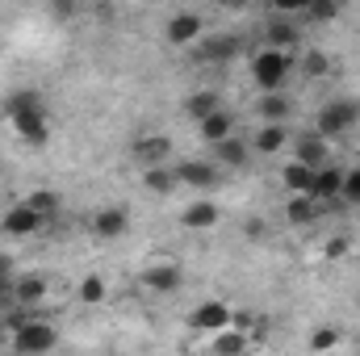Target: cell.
<instances>
[{
  "label": "cell",
  "instance_id": "cell-1",
  "mask_svg": "<svg viewBox=\"0 0 360 356\" xmlns=\"http://www.w3.org/2000/svg\"><path fill=\"white\" fill-rule=\"evenodd\" d=\"M289 72H293V51L264 46V51H256V55H252V80H256L264 92L281 89V84L289 80Z\"/></svg>",
  "mask_w": 360,
  "mask_h": 356
},
{
  "label": "cell",
  "instance_id": "cell-2",
  "mask_svg": "<svg viewBox=\"0 0 360 356\" xmlns=\"http://www.w3.org/2000/svg\"><path fill=\"white\" fill-rule=\"evenodd\" d=\"M356 122H360V101H348V96H335L314 113V130L327 134V139H344Z\"/></svg>",
  "mask_w": 360,
  "mask_h": 356
},
{
  "label": "cell",
  "instance_id": "cell-3",
  "mask_svg": "<svg viewBox=\"0 0 360 356\" xmlns=\"http://www.w3.org/2000/svg\"><path fill=\"white\" fill-rule=\"evenodd\" d=\"M8 344H13V352L34 356V352H51V348L59 344V336H55V327H51L46 319H30V323H21V327L8 336Z\"/></svg>",
  "mask_w": 360,
  "mask_h": 356
},
{
  "label": "cell",
  "instance_id": "cell-4",
  "mask_svg": "<svg viewBox=\"0 0 360 356\" xmlns=\"http://www.w3.org/2000/svg\"><path fill=\"white\" fill-rule=\"evenodd\" d=\"M8 117H13V130H17V139H21V143L42 147V143L51 139V117H46V105L17 109V113H8Z\"/></svg>",
  "mask_w": 360,
  "mask_h": 356
},
{
  "label": "cell",
  "instance_id": "cell-5",
  "mask_svg": "<svg viewBox=\"0 0 360 356\" xmlns=\"http://www.w3.org/2000/svg\"><path fill=\"white\" fill-rule=\"evenodd\" d=\"M38 227H46V218H42L30 201L8 205V210H4V218H0V231H4V235H13V239H25V235H34Z\"/></svg>",
  "mask_w": 360,
  "mask_h": 356
},
{
  "label": "cell",
  "instance_id": "cell-6",
  "mask_svg": "<svg viewBox=\"0 0 360 356\" xmlns=\"http://www.w3.org/2000/svg\"><path fill=\"white\" fill-rule=\"evenodd\" d=\"M188 327L193 331H222V327H231V306L226 302H218V298H210V302H201L193 314H188Z\"/></svg>",
  "mask_w": 360,
  "mask_h": 356
},
{
  "label": "cell",
  "instance_id": "cell-7",
  "mask_svg": "<svg viewBox=\"0 0 360 356\" xmlns=\"http://www.w3.org/2000/svg\"><path fill=\"white\" fill-rule=\"evenodd\" d=\"M235 55H243V38L239 34H214V38H205L197 46V59L201 63H226Z\"/></svg>",
  "mask_w": 360,
  "mask_h": 356
},
{
  "label": "cell",
  "instance_id": "cell-8",
  "mask_svg": "<svg viewBox=\"0 0 360 356\" xmlns=\"http://www.w3.org/2000/svg\"><path fill=\"white\" fill-rule=\"evenodd\" d=\"M172 172H176V184H188V189H214L218 184V164H205V160H180Z\"/></svg>",
  "mask_w": 360,
  "mask_h": 356
},
{
  "label": "cell",
  "instance_id": "cell-9",
  "mask_svg": "<svg viewBox=\"0 0 360 356\" xmlns=\"http://www.w3.org/2000/svg\"><path fill=\"white\" fill-rule=\"evenodd\" d=\"M126 227H130V214L122 205H105V210L92 214V235L96 239H122Z\"/></svg>",
  "mask_w": 360,
  "mask_h": 356
},
{
  "label": "cell",
  "instance_id": "cell-10",
  "mask_svg": "<svg viewBox=\"0 0 360 356\" xmlns=\"http://www.w3.org/2000/svg\"><path fill=\"white\" fill-rule=\"evenodd\" d=\"M201 30H205V21H201L197 13H172L164 34H168V42H172V46H188V42H197V38H201Z\"/></svg>",
  "mask_w": 360,
  "mask_h": 356
},
{
  "label": "cell",
  "instance_id": "cell-11",
  "mask_svg": "<svg viewBox=\"0 0 360 356\" xmlns=\"http://www.w3.org/2000/svg\"><path fill=\"white\" fill-rule=\"evenodd\" d=\"M143 285L151 289V293H176L180 285H184V268L180 265H155L143 272Z\"/></svg>",
  "mask_w": 360,
  "mask_h": 356
},
{
  "label": "cell",
  "instance_id": "cell-12",
  "mask_svg": "<svg viewBox=\"0 0 360 356\" xmlns=\"http://www.w3.org/2000/svg\"><path fill=\"white\" fill-rule=\"evenodd\" d=\"M327 134H319V130H310V134H302L297 143H293V160H302V164H310V168H323L327 164Z\"/></svg>",
  "mask_w": 360,
  "mask_h": 356
},
{
  "label": "cell",
  "instance_id": "cell-13",
  "mask_svg": "<svg viewBox=\"0 0 360 356\" xmlns=\"http://www.w3.org/2000/svg\"><path fill=\"white\" fill-rule=\"evenodd\" d=\"M319 214H323V201L310 197V193H293L289 205H285V218L293 227H310V222H319Z\"/></svg>",
  "mask_w": 360,
  "mask_h": 356
},
{
  "label": "cell",
  "instance_id": "cell-14",
  "mask_svg": "<svg viewBox=\"0 0 360 356\" xmlns=\"http://www.w3.org/2000/svg\"><path fill=\"white\" fill-rule=\"evenodd\" d=\"M172 155V139L168 134H147V139H139L134 143V160L147 168V164H164Z\"/></svg>",
  "mask_w": 360,
  "mask_h": 356
},
{
  "label": "cell",
  "instance_id": "cell-15",
  "mask_svg": "<svg viewBox=\"0 0 360 356\" xmlns=\"http://www.w3.org/2000/svg\"><path fill=\"white\" fill-rule=\"evenodd\" d=\"M340 189H344V172H340V168H331V164L314 168L310 197H319V201H335V197H340Z\"/></svg>",
  "mask_w": 360,
  "mask_h": 356
},
{
  "label": "cell",
  "instance_id": "cell-16",
  "mask_svg": "<svg viewBox=\"0 0 360 356\" xmlns=\"http://www.w3.org/2000/svg\"><path fill=\"white\" fill-rule=\"evenodd\" d=\"M285 143H289V130H285V122H264V126L256 130V139H252V147H256L260 155H276Z\"/></svg>",
  "mask_w": 360,
  "mask_h": 356
},
{
  "label": "cell",
  "instance_id": "cell-17",
  "mask_svg": "<svg viewBox=\"0 0 360 356\" xmlns=\"http://www.w3.org/2000/svg\"><path fill=\"white\" fill-rule=\"evenodd\" d=\"M218 218H222V214H218L214 201H193V205L180 214V222H184L188 231H210V227H218Z\"/></svg>",
  "mask_w": 360,
  "mask_h": 356
},
{
  "label": "cell",
  "instance_id": "cell-18",
  "mask_svg": "<svg viewBox=\"0 0 360 356\" xmlns=\"http://www.w3.org/2000/svg\"><path fill=\"white\" fill-rule=\"evenodd\" d=\"M13 302H21V306H42V302H46V281H42V276H13Z\"/></svg>",
  "mask_w": 360,
  "mask_h": 356
},
{
  "label": "cell",
  "instance_id": "cell-19",
  "mask_svg": "<svg viewBox=\"0 0 360 356\" xmlns=\"http://www.w3.org/2000/svg\"><path fill=\"white\" fill-rule=\"evenodd\" d=\"M264 38H269V46H276V51H297L302 46V30L293 21H269Z\"/></svg>",
  "mask_w": 360,
  "mask_h": 356
},
{
  "label": "cell",
  "instance_id": "cell-20",
  "mask_svg": "<svg viewBox=\"0 0 360 356\" xmlns=\"http://www.w3.org/2000/svg\"><path fill=\"white\" fill-rule=\"evenodd\" d=\"M281 184H285L289 193H310V184H314V168L302 164V160H289V164L281 168Z\"/></svg>",
  "mask_w": 360,
  "mask_h": 356
},
{
  "label": "cell",
  "instance_id": "cell-21",
  "mask_svg": "<svg viewBox=\"0 0 360 356\" xmlns=\"http://www.w3.org/2000/svg\"><path fill=\"white\" fill-rule=\"evenodd\" d=\"M197 126H201V139H205V143H222V139L235 130V117H231L226 109H214V113H210V117H201Z\"/></svg>",
  "mask_w": 360,
  "mask_h": 356
},
{
  "label": "cell",
  "instance_id": "cell-22",
  "mask_svg": "<svg viewBox=\"0 0 360 356\" xmlns=\"http://www.w3.org/2000/svg\"><path fill=\"white\" fill-rule=\"evenodd\" d=\"M214 160L226 164V168H243V164H248V143L235 139V134H226L222 143H214Z\"/></svg>",
  "mask_w": 360,
  "mask_h": 356
},
{
  "label": "cell",
  "instance_id": "cell-23",
  "mask_svg": "<svg viewBox=\"0 0 360 356\" xmlns=\"http://www.w3.org/2000/svg\"><path fill=\"white\" fill-rule=\"evenodd\" d=\"M143 189H147V193L168 197V193L176 189V172H172V168H164V164H147V168H143Z\"/></svg>",
  "mask_w": 360,
  "mask_h": 356
},
{
  "label": "cell",
  "instance_id": "cell-24",
  "mask_svg": "<svg viewBox=\"0 0 360 356\" xmlns=\"http://www.w3.org/2000/svg\"><path fill=\"white\" fill-rule=\"evenodd\" d=\"M289 113H293V101L281 89H272V92L260 96V117H264V122H289Z\"/></svg>",
  "mask_w": 360,
  "mask_h": 356
},
{
  "label": "cell",
  "instance_id": "cell-25",
  "mask_svg": "<svg viewBox=\"0 0 360 356\" xmlns=\"http://www.w3.org/2000/svg\"><path fill=\"white\" fill-rule=\"evenodd\" d=\"M214 109H222V96H218L214 89H197L193 96H188V101H184V113H188L193 122H201V117H210Z\"/></svg>",
  "mask_w": 360,
  "mask_h": 356
},
{
  "label": "cell",
  "instance_id": "cell-26",
  "mask_svg": "<svg viewBox=\"0 0 360 356\" xmlns=\"http://www.w3.org/2000/svg\"><path fill=\"white\" fill-rule=\"evenodd\" d=\"M214 352H248V331H239V327L214 331Z\"/></svg>",
  "mask_w": 360,
  "mask_h": 356
},
{
  "label": "cell",
  "instance_id": "cell-27",
  "mask_svg": "<svg viewBox=\"0 0 360 356\" xmlns=\"http://www.w3.org/2000/svg\"><path fill=\"white\" fill-rule=\"evenodd\" d=\"M302 72H306L310 80H327V76H331V55H327V51H310V55H302Z\"/></svg>",
  "mask_w": 360,
  "mask_h": 356
},
{
  "label": "cell",
  "instance_id": "cell-28",
  "mask_svg": "<svg viewBox=\"0 0 360 356\" xmlns=\"http://www.w3.org/2000/svg\"><path fill=\"white\" fill-rule=\"evenodd\" d=\"M25 201H30V205H34V210H38V214H42L46 222H51V218L59 214V193H55V189H34V193H30Z\"/></svg>",
  "mask_w": 360,
  "mask_h": 356
},
{
  "label": "cell",
  "instance_id": "cell-29",
  "mask_svg": "<svg viewBox=\"0 0 360 356\" xmlns=\"http://www.w3.org/2000/svg\"><path fill=\"white\" fill-rule=\"evenodd\" d=\"M80 302H84V306L105 302V276H96V272H92V276H84V281H80Z\"/></svg>",
  "mask_w": 360,
  "mask_h": 356
},
{
  "label": "cell",
  "instance_id": "cell-30",
  "mask_svg": "<svg viewBox=\"0 0 360 356\" xmlns=\"http://www.w3.org/2000/svg\"><path fill=\"white\" fill-rule=\"evenodd\" d=\"M30 105H46V101H42L34 89H17V92H8V101H4V109H8V113H17V109H30Z\"/></svg>",
  "mask_w": 360,
  "mask_h": 356
},
{
  "label": "cell",
  "instance_id": "cell-31",
  "mask_svg": "<svg viewBox=\"0 0 360 356\" xmlns=\"http://www.w3.org/2000/svg\"><path fill=\"white\" fill-rule=\"evenodd\" d=\"M306 13H310L314 21H335V17H340V0H310Z\"/></svg>",
  "mask_w": 360,
  "mask_h": 356
},
{
  "label": "cell",
  "instance_id": "cell-32",
  "mask_svg": "<svg viewBox=\"0 0 360 356\" xmlns=\"http://www.w3.org/2000/svg\"><path fill=\"white\" fill-rule=\"evenodd\" d=\"M340 197L352 201V205H360V168H348V172H344V189H340Z\"/></svg>",
  "mask_w": 360,
  "mask_h": 356
},
{
  "label": "cell",
  "instance_id": "cell-33",
  "mask_svg": "<svg viewBox=\"0 0 360 356\" xmlns=\"http://www.w3.org/2000/svg\"><path fill=\"white\" fill-rule=\"evenodd\" d=\"M335 344H340V331H335V327H323V331L310 336V348H314V352H327V348H335Z\"/></svg>",
  "mask_w": 360,
  "mask_h": 356
},
{
  "label": "cell",
  "instance_id": "cell-34",
  "mask_svg": "<svg viewBox=\"0 0 360 356\" xmlns=\"http://www.w3.org/2000/svg\"><path fill=\"white\" fill-rule=\"evenodd\" d=\"M323 256H327V260H344V256H348V239H344V235H335V239H327V248H323Z\"/></svg>",
  "mask_w": 360,
  "mask_h": 356
},
{
  "label": "cell",
  "instance_id": "cell-35",
  "mask_svg": "<svg viewBox=\"0 0 360 356\" xmlns=\"http://www.w3.org/2000/svg\"><path fill=\"white\" fill-rule=\"evenodd\" d=\"M13 302V276H0V310Z\"/></svg>",
  "mask_w": 360,
  "mask_h": 356
},
{
  "label": "cell",
  "instance_id": "cell-36",
  "mask_svg": "<svg viewBox=\"0 0 360 356\" xmlns=\"http://www.w3.org/2000/svg\"><path fill=\"white\" fill-rule=\"evenodd\" d=\"M0 276H13V256L0 252Z\"/></svg>",
  "mask_w": 360,
  "mask_h": 356
},
{
  "label": "cell",
  "instance_id": "cell-37",
  "mask_svg": "<svg viewBox=\"0 0 360 356\" xmlns=\"http://www.w3.org/2000/svg\"><path fill=\"white\" fill-rule=\"evenodd\" d=\"M222 4H226V8H248L252 0H222Z\"/></svg>",
  "mask_w": 360,
  "mask_h": 356
},
{
  "label": "cell",
  "instance_id": "cell-38",
  "mask_svg": "<svg viewBox=\"0 0 360 356\" xmlns=\"http://www.w3.org/2000/svg\"><path fill=\"white\" fill-rule=\"evenodd\" d=\"M4 344H8V327L0 323V348H4Z\"/></svg>",
  "mask_w": 360,
  "mask_h": 356
},
{
  "label": "cell",
  "instance_id": "cell-39",
  "mask_svg": "<svg viewBox=\"0 0 360 356\" xmlns=\"http://www.w3.org/2000/svg\"><path fill=\"white\" fill-rule=\"evenodd\" d=\"M76 4H101V0H76Z\"/></svg>",
  "mask_w": 360,
  "mask_h": 356
}]
</instances>
